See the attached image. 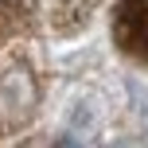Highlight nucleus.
<instances>
[{
	"label": "nucleus",
	"instance_id": "obj_4",
	"mask_svg": "<svg viewBox=\"0 0 148 148\" xmlns=\"http://www.w3.org/2000/svg\"><path fill=\"white\" fill-rule=\"evenodd\" d=\"M113 148H117V144H113Z\"/></svg>",
	"mask_w": 148,
	"mask_h": 148
},
{
	"label": "nucleus",
	"instance_id": "obj_3",
	"mask_svg": "<svg viewBox=\"0 0 148 148\" xmlns=\"http://www.w3.org/2000/svg\"><path fill=\"white\" fill-rule=\"evenodd\" d=\"M129 94H133V113H136V125H140V133H144V140H148V86L133 82V86H129Z\"/></svg>",
	"mask_w": 148,
	"mask_h": 148
},
{
	"label": "nucleus",
	"instance_id": "obj_1",
	"mask_svg": "<svg viewBox=\"0 0 148 148\" xmlns=\"http://www.w3.org/2000/svg\"><path fill=\"white\" fill-rule=\"evenodd\" d=\"M39 105V82L31 66L23 62H8L0 70V129H16L35 113Z\"/></svg>",
	"mask_w": 148,
	"mask_h": 148
},
{
	"label": "nucleus",
	"instance_id": "obj_2",
	"mask_svg": "<svg viewBox=\"0 0 148 148\" xmlns=\"http://www.w3.org/2000/svg\"><path fill=\"white\" fill-rule=\"evenodd\" d=\"M97 129V113H94V101H78L66 117V144H86Z\"/></svg>",
	"mask_w": 148,
	"mask_h": 148
}]
</instances>
